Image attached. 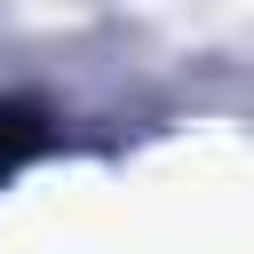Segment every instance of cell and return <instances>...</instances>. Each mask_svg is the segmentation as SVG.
Instances as JSON below:
<instances>
[{"label": "cell", "mask_w": 254, "mask_h": 254, "mask_svg": "<svg viewBox=\"0 0 254 254\" xmlns=\"http://www.w3.org/2000/svg\"><path fill=\"white\" fill-rule=\"evenodd\" d=\"M32 151H48V119L32 103H0V175H16Z\"/></svg>", "instance_id": "1"}]
</instances>
